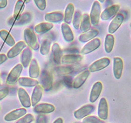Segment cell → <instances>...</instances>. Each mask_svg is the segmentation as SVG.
<instances>
[{
    "label": "cell",
    "instance_id": "20",
    "mask_svg": "<svg viewBox=\"0 0 131 123\" xmlns=\"http://www.w3.org/2000/svg\"><path fill=\"white\" fill-rule=\"evenodd\" d=\"M44 19L47 23H56L62 21L64 19V15L61 12H53L47 13L45 15Z\"/></svg>",
    "mask_w": 131,
    "mask_h": 123
},
{
    "label": "cell",
    "instance_id": "29",
    "mask_svg": "<svg viewBox=\"0 0 131 123\" xmlns=\"http://www.w3.org/2000/svg\"><path fill=\"white\" fill-rule=\"evenodd\" d=\"M54 25L52 23L44 22V23H41L37 24L35 26V32L37 33H45L46 32H49L53 28Z\"/></svg>",
    "mask_w": 131,
    "mask_h": 123
},
{
    "label": "cell",
    "instance_id": "19",
    "mask_svg": "<svg viewBox=\"0 0 131 123\" xmlns=\"http://www.w3.org/2000/svg\"><path fill=\"white\" fill-rule=\"evenodd\" d=\"M18 97L21 103L22 106L24 108H29L31 106V98L28 95V92L23 88H19L18 90Z\"/></svg>",
    "mask_w": 131,
    "mask_h": 123
},
{
    "label": "cell",
    "instance_id": "37",
    "mask_svg": "<svg viewBox=\"0 0 131 123\" xmlns=\"http://www.w3.org/2000/svg\"><path fill=\"white\" fill-rule=\"evenodd\" d=\"M35 120V117L32 114H26L19 119L15 123H31Z\"/></svg>",
    "mask_w": 131,
    "mask_h": 123
},
{
    "label": "cell",
    "instance_id": "33",
    "mask_svg": "<svg viewBox=\"0 0 131 123\" xmlns=\"http://www.w3.org/2000/svg\"><path fill=\"white\" fill-rule=\"evenodd\" d=\"M32 19V16L31 14L29 12H26L24 14H22L20 16L15 20L14 24L17 26H21L23 24H26L27 23H29ZM14 21V20H13Z\"/></svg>",
    "mask_w": 131,
    "mask_h": 123
},
{
    "label": "cell",
    "instance_id": "23",
    "mask_svg": "<svg viewBox=\"0 0 131 123\" xmlns=\"http://www.w3.org/2000/svg\"><path fill=\"white\" fill-rule=\"evenodd\" d=\"M83 60V56L81 55H65L61 58V63L64 64H78Z\"/></svg>",
    "mask_w": 131,
    "mask_h": 123
},
{
    "label": "cell",
    "instance_id": "41",
    "mask_svg": "<svg viewBox=\"0 0 131 123\" xmlns=\"http://www.w3.org/2000/svg\"><path fill=\"white\" fill-rule=\"evenodd\" d=\"M8 57L6 55H5V54H0V65H1L5 61H6Z\"/></svg>",
    "mask_w": 131,
    "mask_h": 123
},
{
    "label": "cell",
    "instance_id": "7",
    "mask_svg": "<svg viewBox=\"0 0 131 123\" xmlns=\"http://www.w3.org/2000/svg\"><path fill=\"white\" fill-rule=\"evenodd\" d=\"M120 8V6L118 4H115L108 6L101 13V19L102 20H107L111 18L115 17V15L118 12Z\"/></svg>",
    "mask_w": 131,
    "mask_h": 123
},
{
    "label": "cell",
    "instance_id": "28",
    "mask_svg": "<svg viewBox=\"0 0 131 123\" xmlns=\"http://www.w3.org/2000/svg\"><path fill=\"white\" fill-rule=\"evenodd\" d=\"M18 83H19V85L25 87H35L37 85L39 84V82L37 79H33V78H28V77L19 78V79H18Z\"/></svg>",
    "mask_w": 131,
    "mask_h": 123
},
{
    "label": "cell",
    "instance_id": "24",
    "mask_svg": "<svg viewBox=\"0 0 131 123\" xmlns=\"http://www.w3.org/2000/svg\"><path fill=\"white\" fill-rule=\"evenodd\" d=\"M29 75L31 78L36 79L40 75V67L37 59L33 58L31 61L29 67Z\"/></svg>",
    "mask_w": 131,
    "mask_h": 123
},
{
    "label": "cell",
    "instance_id": "3",
    "mask_svg": "<svg viewBox=\"0 0 131 123\" xmlns=\"http://www.w3.org/2000/svg\"><path fill=\"white\" fill-rule=\"evenodd\" d=\"M101 9H102V7H101L99 1H93L90 14L91 24L93 26H97L99 23L100 19H101Z\"/></svg>",
    "mask_w": 131,
    "mask_h": 123
},
{
    "label": "cell",
    "instance_id": "11",
    "mask_svg": "<svg viewBox=\"0 0 131 123\" xmlns=\"http://www.w3.org/2000/svg\"><path fill=\"white\" fill-rule=\"evenodd\" d=\"M27 113L26 109L24 108H22L16 109L13 111H10V112L8 113L5 117H4V119L5 120L8 122L14 121V120H17L25 115Z\"/></svg>",
    "mask_w": 131,
    "mask_h": 123
},
{
    "label": "cell",
    "instance_id": "27",
    "mask_svg": "<svg viewBox=\"0 0 131 123\" xmlns=\"http://www.w3.org/2000/svg\"><path fill=\"white\" fill-rule=\"evenodd\" d=\"M91 27H92V24H91L90 15L87 13H84L82 17L81 23L79 28L82 32L86 33L90 30Z\"/></svg>",
    "mask_w": 131,
    "mask_h": 123
},
{
    "label": "cell",
    "instance_id": "38",
    "mask_svg": "<svg viewBox=\"0 0 131 123\" xmlns=\"http://www.w3.org/2000/svg\"><path fill=\"white\" fill-rule=\"evenodd\" d=\"M34 3L38 9L43 11L46 8V0H34Z\"/></svg>",
    "mask_w": 131,
    "mask_h": 123
},
{
    "label": "cell",
    "instance_id": "18",
    "mask_svg": "<svg viewBox=\"0 0 131 123\" xmlns=\"http://www.w3.org/2000/svg\"><path fill=\"white\" fill-rule=\"evenodd\" d=\"M43 89L40 85H37L35 86L32 92L31 97V106L33 107L35 106L41 100L43 95Z\"/></svg>",
    "mask_w": 131,
    "mask_h": 123
},
{
    "label": "cell",
    "instance_id": "46",
    "mask_svg": "<svg viewBox=\"0 0 131 123\" xmlns=\"http://www.w3.org/2000/svg\"><path fill=\"white\" fill-rule=\"evenodd\" d=\"M130 35H131V34H130Z\"/></svg>",
    "mask_w": 131,
    "mask_h": 123
},
{
    "label": "cell",
    "instance_id": "30",
    "mask_svg": "<svg viewBox=\"0 0 131 123\" xmlns=\"http://www.w3.org/2000/svg\"><path fill=\"white\" fill-rule=\"evenodd\" d=\"M0 37L8 46L10 47H13L15 44V41L14 38L6 29H1L0 31Z\"/></svg>",
    "mask_w": 131,
    "mask_h": 123
},
{
    "label": "cell",
    "instance_id": "13",
    "mask_svg": "<svg viewBox=\"0 0 131 123\" xmlns=\"http://www.w3.org/2000/svg\"><path fill=\"white\" fill-rule=\"evenodd\" d=\"M103 88V85H102V82L97 81L93 84L92 87V90H91L90 94V102H95L99 97H100L101 94V92L102 91Z\"/></svg>",
    "mask_w": 131,
    "mask_h": 123
},
{
    "label": "cell",
    "instance_id": "32",
    "mask_svg": "<svg viewBox=\"0 0 131 123\" xmlns=\"http://www.w3.org/2000/svg\"><path fill=\"white\" fill-rule=\"evenodd\" d=\"M115 45V37L111 34H107L104 41V49L107 53H110L113 51Z\"/></svg>",
    "mask_w": 131,
    "mask_h": 123
},
{
    "label": "cell",
    "instance_id": "25",
    "mask_svg": "<svg viewBox=\"0 0 131 123\" xmlns=\"http://www.w3.org/2000/svg\"><path fill=\"white\" fill-rule=\"evenodd\" d=\"M99 33V32L97 29H90L86 33L81 34L79 37V40L83 43H86V42L92 40L93 38H95L98 35Z\"/></svg>",
    "mask_w": 131,
    "mask_h": 123
},
{
    "label": "cell",
    "instance_id": "40",
    "mask_svg": "<svg viewBox=\"0 0 131 123\" xmlns=\"http://www.w3.org/2000/svg\"><path fill=\"white\" fill-rule=\"evenodd\" d=\"M9 93V90L8 88H5L0 89V101L3 99L5 97L8 96Z\"/></svg>",
    "mask_w": 131,
    "mask_h": 123
},
{
    "label": "cell",
    "instance_id": "26",
    "mask_svg": "<svg viewBox=\"0 0 131 123\" xmlns=\"http://www.w3.org/2000/svg\"><path fill=\"white\" fill-rule=\"evenodd\" d=\"M74 12H75V8H74V5L70 3L68 4L66 8H65L63 19L65 23L69 24L72 23Z\"/></svg>",
    "mask_w": 131,
    "mask_h": 123
},
{
    "label": "cell",
    "instance_id": "45",
    "mask_svg": "<svg viewBox=\"0 0 131 123\" xmlns=\"http://www.w3.org/2000/svg\"><path fill=\"white\" fill-rule=\"evenodd\" d=\"M130 28H131V23H130Z\"/></svg>",
    "mask_w": 131,
    "mask_h": 123
},
{
    "label": "cell",
    "instance_id": "2",
    "mask_svg": "<svg viewBox=\"0 0 131 123\" xmlns=\"http://www.w3.org/2000/svg\"><path fill=\"white\" fill-rule=\"evenodd\" d=\"M40 85L43 88V90L49 91L52 89L53 85V77L52 74L47 70H43L41 73L40 76Z\"/></svg>",
    "mask_w": 131,
    "mask_h": 123
},
{
    "label": "cell",
    "instance_id": "10",
    "mask_svg": "<svg viewBox=\"0 0 131 123\" xmlns=\"http://www.w3.org/2000/svg\"><path fill=\"white\" fill-rule=\"evenodd\" d=\"M124 20V16L122 14H117L115 15L111 22L110 23L108 27L109 34H111L115 33L118 30L120 26L122 24Z\"/></svg>",
    "mask_w": 131,
    "mask_h": 123
},
{
    "label": "cell",
    "instance_id": "39",
    "mask_svg": "<svg viewBox=\"0 0 131 123\" xmlns=\"http://www.w3.org/2000/svg\"><path fill=\"white\" fill-rule=\"evenodd\" d=\"M35 123H47V117L45 114H39L37 117Z\"/></svg>",
    "mask_w": 131,
    "mask_h": 123
},
{
    "label": "cell",
    "instance_id": "31",
    "mask_svg": "<svg viewBox=\"0 0 131 123\" xmlns=\"http://www.w3.org/2000/svg\"><path fill=\"white\" fill-rule=\"evenodd\" d=\"M24 8H25V2L23 0H18L15 3V8H14L13 20H16L20 16Z\"/></svg>",
    "mask_w": 131,
    "mask_h": 123
},
{
    "label": "cell",
    "instance_id": "9",
    "mask_svg": "<svg viewBox=\"0 0 131 123\" xmlns=\"http://www.w3.org/2000/svg\"><path fill=\"white\" fill-rule=\"evenodd\" d=\"M108 113L109 108L107 100L105 97H102L100 99L98 105V110H97L98 117L102 120H107L108 118Z\"/></svg>",
    "mask_w": 131,
    "mask_h": 123
},
{
    "label": "cell",
    "instance_id": "5",
    "mask_svg": "<svg viewBox=\"0 0 131 123\" xmlns=\"http://www.w3.org/2000/svg\"><path fill=\"white\" fill-rule=\"evenodd\" d=\"M111 60L109 58L104 57L100 58L92 63L88 68L90 73H95L107 67L110 64Z\"/></svg>",
    "mask_w": 131,
    "mask_h": 123
},
{
    "label": "cell",
    "instance_id": "16",
    "mask_svg": "<svg viewBox=\"0 0 131 123\" xmlns=\"http://www.w3.org/2000/svg\"><path fill=\"white\" fill-rule=\"evenodd\" d=\"M90 71L88 70H84L81 73H79L72 81V87L74 88H79L82 87L83 84L85 83L86 81L89 77Z\"/></svg>",
    "mask_w": 131,
    "mask_h": 123
},
{
    "label": "cell",
    "instance_id": "15",
    "mask_svg": "<svg viewBox=\"0 0 131 123\" xmlns=\"http://www.w3.org/2000/svg\"><path fill=\"white\" fill-rule=\"evenodd\" d=\"M62 56L63 51L60 45L58 43L53 44L51 46V58L53 62L57 65L60 64Z\"/></svg>",
    "mask_w": 131,
    "mask_h": 123
},
{
    "label": "cell",
    "instance_id": "21",
    "mask_svg": "<svg viewBox=\"0 0 131 123\" xmlns=\"http://www.w3.org/2000/svg\"><path fill=\"white\" fill-rule=\"evenodd\" d=\"M32 51L29 47H26L23 51L20 56V61L23 67L27 68L29 65L31 61L32 60Z\"/></svg>",
    "mask_w": 131,
    "mask_h": 123
},
{
    "label": "cell",
    "instance_id": "22",
    "mask_svg": "<svg viewBox=\"0 0 131 123\" xmlns=\"http://www.w3.org/2000/svg\"><path fill=\"white\" fill-rule=\"evenodd\" d=\"M61 33H62L63 37L64 40L67 42H71L74 40V36L72 30L70 28V26L66 23H63L61 24Z\"/></svg>",
    "mask_w": 131,
    "mask_h": 123
},
{
    "label": "cell",
    "instance_id": "8",
    "mask_svg": "<svg viewBox=\"0 0 131 123\" xmlns=\"http://www.w3.org/2000/svg\"><path fill=\"white\" fill-rule=\"evenodd\" d=\"M101 40L99 38H95L92 40L89 41L88 43L86 44L83 48L81 49V54L82 55H86L91 53L92 52L97 49L101 46Z\"/></svg>",
    "mask_w": 131,
    "mask_h": 123
},
{
    "label": "cell",
    "instance_id": "17",
    "mask_svg": "<svg viewBox=\"0 0 131 123\" xmlns=\"http://www.w3.org/2000/svg\"><path fill=\"white\" fill-rule=\"evenodd\" d=\"M26 46V44L24 41H19L17 43L15 44L13 47H12V48L8 51L6 56L8 58H13L15 57L25 49Z\"/></svg>",
    "mask_w": 131,
    "mask_h": 123
},
{
    "label": "cell",
    "instance_id": "34",
    "mask_svg": "<svg viewBox=\"0 0 131 123\" xmlns=\"http://www.w3.org/2000/svg\"><path fill=\"white\" fill-rule=\"evenodd\" d=\"M51 46V40L48 38H46L42 41L41 44L40 48V52L41 55H47L49 53L50 49Z\"/></svg>",
    "mask_w": 131,
    "mask_h": 123
},
{
    "label": "cell",
    "instance_id": "6",
    "mask_svg": "<svg viewBox=\"0 0 131 123\" xmlns=\"http://www.w3.org/2000/svg\"><path fill=\"white\" fill-rule=\"evenodd\" d=\"M95 110V106L92 104H87L81 106L74 112V115L75 119L81 120L87 116H89Z\"/></svg>",
    "mask_w": 131,
    "mask_h": 123
},
{
    "label": "cell",
    "instance_id": "43",
    "mask_svg": "<svg viewBox=\"0 0 131 123\" xmlns=\"http://www.w3.org/2000/svg\"><path fill=\"white\" fill-rule=\"evenodd\" d=\"M52 123H63V119L61 117H58Z\"/></svg>",
    "mask_w": 131,
    "mask_h": 123
},
{
    "label": "cell",
    "instance_id": "36",
    "mask_svg": "<svg viewBox=\"0 0 131 123\" xmlns=\"http://www.w3.org/2000/svg\"><path fill=\"white\" fill-rule=\"evenodd\" d=\"M83 123H105L104 120H101L98 117L95 115H89L83 119Z\"/></svg>",
    "mask_w": 131,
    "mask_h": 123
},
{
    "label": "cell",
    "instance_id": "35",
    "mask_svg": "<svg viewBox=\"0 0 131 123\" xmlns=\"http://www.w3.org/2000/svg\"><path fill=\"white\" fill-rule=\"evenodd\" d=\"M82 17H83V15H82L81 12L79 10H77L75 12H74V17H73L72 19V24L73 26L75 29H78L80 27L81 23L82 20Z\"/></svg>",
    "mask_w": 131,
    "mask_h": 123
},
{
    "label": "cell",
    "instance_id": "4",
    "mask_svg": "<svg viewBox=\"0 0 131 123\" xmlns=\"http://www.w3.org/2000/svg\"><path fill=\"white\" fill-rule=\"evenodd\" d=\"M23 69V67L21 64H18L14 66L6 78V83L8 85L15 84L19 79Z\"/></svg>",
    "mask_w": 131,
    "mask_h": 123
},
{
    "label": "cell",
    "instance_id": "44",
    "mask_svg": "<svg viewBox=\"0 0 131 123\" xmlns=\"http://www.w3.org/2000/svg\"><path fill=\"white\" fill-rule=\"evenodd\" d=\"M1 85V74H0V87Z\"/></svg>",
    "mask_w": 131,
    "mask_h": 123
},
{
    "label": "cell",
    "instance_id": "14",
    "mask_svg": "<svg viewBox=\"0 0 131 123\" xmlns=\"http://www.w3.org/2000/svg\"><path fill=\"white\" fill-rule=\"evenodd\" d=\"M55 107L53 105L49 103L37 104L33 108V111L37 114H47L53 112Z\"/></svg>",
    "mask_w": 131,
    "mask_h": 123
},
{
    "label": "cell",
    "instance_id": "42",
    "mask_svg": "<svg viewBox=\"0 0 131 123\" xmlns=\"http://www.w3.org/2000/svg\"><path fill=\"white\" fill-rule=\"evenodd\" d=\"M8 3L7 0H0V8H4L6 6Z\"/></svg>",
    "mask_w": 131,
    "mask_h": 123
},
{
    "label": "cell",
    "instance_id": "12",
    "mask_svg": "<svg viewBox=\"0 0 131 123\" xmlns=\"http://www.w3.org/2000/svg\"><path fill=\"white\" fill-rule=\"evenodd\" d=\"M124 69V61L120 57H115L113 58V74L116 79H120L122 75Z\"/></svg>",
    "mask_w": 131,
    "mask_h": 123
},
{
    "label": "cell",
    "instance_id": "1",
    "mask_svg": "<svg viewBox=\"0 0 131 123\" xmlns=\"http://www.w3.org/2000/svg\"><path fill=\"white\" fill-rule=\"evenodd\" d=\"M24 38L26 44L29 46L31 49L37 51L39 49L40 45L38 44L37 37L35 32L29 28H26L24 30Z\"/></svg>",
    "mask_w": 131,
    "mask_h": 123
}]
</instances>
